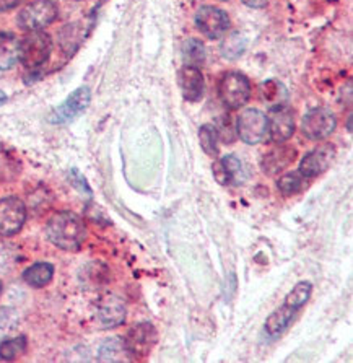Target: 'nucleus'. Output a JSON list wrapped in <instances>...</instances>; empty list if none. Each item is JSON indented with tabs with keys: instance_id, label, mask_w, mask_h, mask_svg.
I'll use <instances>...</instances> for the list:
<instances>
[{
	"instance_id": "1",
	"label": "nucleus",
	"mask_w": 353,
	"mask_h": 363,
	"mask_svg": "<svg viewBox=\"0 0 353 363\" xmlns=\"http://www.w3.org/2000/svg\"><path fill=\"white\" fill-rule=\"evenodd\" d=\"M46 233L49 241L64 251H77L86 238L84 220L70 211L54 213L47 222Z\"/></svg>"
},
{
	"instance_id": "2",
	"label": "nucleus",
	"mask_w": 353,
	"mask_h": 363,
	"mask_svg": "<svg viewBox=\"0 0 353 363\" xmlns=\"http://www.w3.org/2000/svg\"><path fill=\"white\" fill-rule=\"evenodd\" d=\"M52 51V40L47 33L30 31L23 40L20 41L18 59L26 69L35 70L47 62Z\"/></svg>"
},
{
	"instance_id": "3",
	"label": "nucleus",
	"mask_w": 353,
	"mask_h": 363,
	"mask_svg": "<svg viewBox=\"0 0 353 363\" xmlns=\"http://www.w3.org/2000/svg\"><path fill=\"white\" fill-rule=\"evenodd\" d=\"M220 100L228 109H240L250 101L251 84L246 75L240 72H228L222 77L218 85Z\"/></svg>"
},
{
	"instance_id": "4",
	"label": "nucleus",
	"mask_w": 353,
	"mask_h": 363,
	"mask_svg": "<svg viewBox=\"0 0 353 363\" xmlns=\"http://www.w3.org/2000/svg\"><path fill=\"white\" fill-rule=\"evenodd\" d=\"M57 5L52 0H35L21 10L18 26L25 31H41L57 18Z\"/></svg>"
},
{
	"instance_id": "5",
	"label": "nucleus",
	"mask_w": 353,
	"mask_h": 363,
	"mask_svg": "<svg viewBox=\"0 0 353 363\" xmlns=\"http://www.w3.org/2000/svg\"><path fill=\"white\" fill-rule=\"evenodd\" d=\"M337 128L335 114L327 108H313L305 114L301 123L303 135L310 140H324Z\"/></svg>"
},
{
	"instance_id": "6",
	"label": "nucleus",
	"mask_w": 353,
	"mask_h": 363,
	"mask_svg": "<svg viewBox=\"0 0 353 363\" xmlns=\"http://www.w3.org/2000/svg\"><path fill=\"white\" fill-rule=\"evenodd\" d=\"M238 137L247 145H257L267 137V116L259 109H246L236 123Z\"/></svg>"
},
{
	"instance_id": "7",
	"label": "nucleus",
	"mask_w": 353,
	"mask_h": 363,
	"mask_svg": "<svg viewBox=\"0 0 353 363\" xmlns=\"http://www.w3.org/2000/svg\"><path fill=\"white\" fill-rule=\"evenodd\" d=\"M90 101H91L90 88L88 86L77 88L67 100H65L62 104H59L57 108L52 109L47 121L51 124H69L77 116H80V114L85 111Z\"/></svg>"
},
{
	"instance_id": "8",
	"label": "nucleus",
	"mask_w": 353,
	"mask_h": 363,
	"mask_svg": "<svg viewBox=\"0 0 353 363\" xmlns=\"http://www.w3.org/2000/svg\"><path fill=\"white\" fill-rule=\"evenodd\" d=\"M295 132V113L286 104L270 108L267 118V134L274 144H284Z\"/></svg>"
},
{
	"instance_id": "9",
	"label": "nucleus",
	"mask_w": 353,
	"mask_h": 363,
	"mask_svg": "<svg viewBox=\"0 0 353 363\" xmlns=\"http://www.w3.org/2000/svg\"><path fill=\"white\" fill-rule=\"evenodd\" d=\"M26 220V207L15 196L0 201V236H12L23 228Z\"/></svg>"
},
{
	"instance_id": "10",
	"label": "nucleus",
	"mask_w": 353,
	"mask_h": 363,
	"mask_svg": "<svg viewBox=\"0 0 353 363\" xmlns=\"http://www.w3.org/2000/svg\"><path fill=\"white\" fill-rule=\"evenodd\" d=\"M196 26L208 40H218L228 31L230 18L223 10L212 7V5H206V7L197 10Z\"/></svg>"
},
{
	"instance_id": "11",
	"label": "nucleus",
	"mask_w": 353,
	"mask_h": 363,
	"mask_svg": "<svg viewBox=\"0 0 353 363\" xmlns=\"http://www.w3.org/2000/svg\"><path fill=\"white\" fill-rule=\"evenodd\" d=\"M125 347H128L132 359H143L150 354L153 345L157 342V331L150 323L135 324L128 333L124 339Z\"/></svg>"
},
{
	"instance_id": "12",
	"label": "nucleus",
	"mask_w": 353,
	"mask_h": 363,
	"mask_svg": "<svg viewBox=\"0 0 353 363\" xmlns=\"http://www.w3.org/2000/svg\"><path fill=\"white\" fill-rule=\"evenodd\" d=\"M335 157V147L330 144H323L314 148L310 153L303 157L300 163V173L305 178H316V176L323 174L334 162Z\"/></svg>"
},
{
	"instance_id": "13",
	"label": "nucleus",
	"mask_w": 353,
	"mask_h": 363,
	"mask_svg": "<svg viewBox=\"0 0 353 363\" xmlns=\"http://www.w3.org/2000/svg\"><path fill=\"white\" fill-rule=\"evenodd\" d=\"M96 318L103 328H118L125 321V305L119 296L108 295L99 300Z\"/></svg>"
},
{
	"instance_id": "14",
	"label": "nucleus",
	"mask_w": 353,
	"mask_h": 363,
	"mask_svg": "<svg viewBox=\"0 0 353 363\" xmlns=\"http://www.w3.org/2000/svg\"><path fill=\"white\" fill-rule=\"evenodd\" d=\"M295 158H296V150L293 147L279 144V147L272 148V150L264 155L261 162V168L262 172L269 176L279 174L280 172H284L285 168H288L290 164L295 162Z\"/></svg>"
},
{
	"instance_id": "15",
	"label": "nucleus",
	"mask_w": 353,
	"mask_h": 363,
	"mask_svg": "<svg viewBox=\"0 0 353 363\" xmlns=\"http://www.w3.org/2000/svg\"><path fill=\"white\" fill-rule=\"evenodd\" d=\"M179 86L186 101H198L203 95V75L198 67L184 65L179 72Z\"/></svg>"
},
{
	"instance_id": "16",
	"label": "nucleus",
	"mask_w": 353,
	"mask_h": 363,
	"mask_svg": "<svg viewBox=\"0 0 353 363\" xmlns=\"http://www.w3.org/2000/svg\"><path fill=\"white\" fill-rule=\"evenodd\" d=\"M130 359L132 357L128 347H125L124 339L121 337H111L104 340L98 350L99 362H128Z\"/></svg>"
},
{
	"instance_id": "17",
	"label": "nucleus",
	"mask_w": 353,
	"mask_h": 363,
	"mask_svg": "<svg viewBox=\"0 0 353 363\" xmlns=\"http://www.w3.org/2000/svg\"><path fill=\"white\" fill-rule=\"evenodd\" d=\"M298 310L296 308H293L288 303H284L280 308H277L272 315H270L267 318L266 321V331L270 334V335H279L282 334L286 328H288V324L291 323V320H293L295 313Z\"/></svg>"
},
{
	"instance_id": "18",
	"label": "nucleus",
	"mask_w": 353,
	"mask_h": 363,
	"mask_svg": "<svg viewBox=\"0 0 353 363\" xmlns=\"http://www.w3.org/2000/svg\"><path fill=\"white\" fill-rule=\"evenodd\" d=\"M20 41L12 33H0V70H9L18 60Z\"/></svg>"
},
{
	"instance_id": "19",
	"label": "nucleus",
	"mask_w": 353,
	"mask_h": 363,
	"mask_svg": "<svg viewBox=\"0 0 353 363\" xmlns=\"http://www.w3.org/2000/svg\"><path fill=\"white\" fill-rule=\"evenodd\" d=\"M54 266L49 262H36L23 272V280L31 287L41 289L52 280Z\"/></svg>"
},
{
	"instance_id": "20",
	"label": "nucleus",
	"mask_w": 353,
	"mask_h": 363,
	"mask_svg": "<svg viewBox=\"0 0 353 363\" xmlns=\"http://www.w3.org/2000/svg\"><path fill=\"white\" fill-rule=\"evenodd\" d=\"M84 33H82V26L79 23H72L64 26L59 33V43L60 48L65 54H74L79 49Z\"/></svg>"
},
{
	"instance_id": "21",
	"label": "nucleus",
	"mask_w": 353,
	"mask_h": 363,
	"mask_svg": "<svg viewBox=\"0 0 353 363\" xmlns=\"http://www.w3.org/2000/svg\"><path fill=\"white\" fill-rule=\"evenodd\" d=\"M183 60L184 65H191V67H201L206 62V46L202 41L189 38L183 44Z\"/></svg>"
},
{
	"instance_id": "22",
	"label": "nucleus",
	"mask_w": 353,
	"mask_h": 363,
	"mask_svg": "<svg viewBox=\"0 0 353 363\" xmlns=\"http://www.w3.org/2000/svg\"><path fill=\"white\" fill-rule=\"evenodd\" d=\"M198 140H201L202 150L208 157L215 158L218 155V129L212 124H203L198 130Z\"/></svg>"
},
{
	"instance_id": "23",
	"label": "nucleus",
	"mask_w": 353,
	"mask_h": 363,
	"mask_svg": "<svg viewBox=\"0 0 353 363\" xmlns=\"http://www.w3.org/2000/svg\"><path fill=\"white\" fill-rule=\"evenodd\" d=\"M26 350V337L20 335V337H12L0 342V360L10 362L18 359L20 355H23Z\"/></svg>"
},
{
	"instance_id": "24",
	"label": "nucleus",
	"mask_w": 353,
	"mask_h": 363,
	"mask_svg": "<svg viewBox=\"0 0 353 363\" xmlns=\"http://www.w3.org/2000/svg\"><path fill=\"white\" fill-rule=\"evenodd\" d=\"M262 100L270 104V108L277 106V104H285L286 101V90L282 84L277 80H269L261 86Z\"/></svg>"
},
{
	"instance_id": "25",
	"label": "nucleus",
	"mask_w": 353,
	"mask_h": 363,
	"mask_svg": "<svg viewBox=\"0 0 353 363\" xmlns=\"http://www.w3.org/2000/svg\"><path fill=\"white\" fill-rule=\"evenodd\" d=\"M303 186H305V176L300 172L286 173L284 176H280V179L277 181V188L284 196L298 194V192L303 189Z\"/></svg>"
},
{
	"instance_id": "26",
	"label": "nucleus",
	"mask_w": 353,
	"mask_h": 363,
	"mask_svg": "<svg viewBox=\"0 0 353 363\" xmlns=\"http://www.w3.org/2000/svg\"><path fill=\"white\" fill-rule=\"evenodd\" d=\"M20 326V316L13 308H0V339H7Z\"/></svg>"
},
{
	"instance_id": "27",
	"label": "nucleus",
	"mask_w": 353,
	"mask_h": 363,
	"mask_svg": "<svg viewBox=\"0 0 353 363\" xmlns=\"http://www.w3.org/2000/svg\"><path fill=\"white\" fill-rule=\"evenodd\" d=\"M311 290H313L311 282H306V280H303V282H298L293 287V290H291L290 294L286 295L285 303H288L293 308H296V310H300V308L305 306L306 301L310 300Z\"/></svg>"
},
{
	"instance_id": "28",
	"label": "nucleus",
	"mask_w": 353,
	"mask_h": 363,
	"mask_svg": "<svg viewBox=\"0 0 353 363\" xmlns=\"http://www.w3.org/2000/svg\"><path fill=\"white\" fill-rule=\"evenodd\" d=\"M246 51V40L238 33L226 38L222 44V54L225 59L235 60L242 56V52Z\"/></svg>"
},
{
	"instance_id": "29",
	"label": "nucleus",
	"mask_w": 353,
	"mask_h": 363,
	"mask_svg": "<svg viewBox=\"0 0 353 363\" xmlns=\"http://www.w3.org/2000/svg\"><path fill=\"white\" fill-rule=\"evenodd\" d=\"M220 162H222L223 168L226 169V173H228L230 183L242 184V181H245V169H242V163L238 158L235 155H226L223 158H220Z\"/></svg>"
},
{
	"instance_id": "30",
	"label": "nucleus",
	"mask_w": 353,
	"mask_h": 363,
	"mask_svg": "<svg viewBox=\"0 0 353 363\" xmlns=\"http://www.w3.org/2000/svg\"><path fill=\"white\" fill-rule=\"evenodd\" d=\"M70 179H72V183H74L75 188L80 192H86L88 197L91 196V189H90V186L86 184V179L79 172H77V169H72L70 172Z\"/></svg>"
},
{
	"instance_id": "31",
	"label": "nucleus",
	"mask_w": 353,
	"mask_h": 363,
	"mask_svg": "<svg viewBox=\"0 0 353 363\" xmlns=\"http://www.w3.org/2000/svg\"><path fill=\"white\" fill-rule=\"evenodd\" d=\"M212 169H213V178L217 179V183H220L222 186L231 184V183H230V178H228V173H226V169L223 168L222 162H220V160L215 162Z\"/></svg>"
},
{
	"instance_id": "32",
	"label": "nucleus",
	"mask_w": 353,
	"mask_h": 363,
	"mask_svg": "<svg viewBox=\"0 0 353 363\" xmlns=\"http://www.w3.org/2000/svg\"><path fill=\"white\" fill-rule=\"evenodd\" d=\"M25 0H0V12H9V10L16 9Z\"/></svg>"
},
{
	"instance_id": "33",
	"label": "nucleus",
	"mask_w": 353,
	"mask_h": 363,
	"mask_svg": "<svg viewBox=\"0 0 353 363\" xmlns=\"http://www.w3.org/2000/svg\"><path fill=\"white\" fill-rule=\"evenodd\" d=\"M241 2L251 9H262V7H266L269 0H241Z\"/></svg>"
},
{
	"instance_id": "34",
	"label": "nucleus",
	"mask_w": 353,
	"mask_h": 363,
	"mask_svg": "<svg viewBox=\"0 0 353 363\" xmlns=\"http://www.w3.org/2000/svg\"><path fill=\"white\" fill-rule=\"evenodd\" d=\"M5 100H7V95L4 91H0V103H4Z\"/></svg>"
},
{
	"instance_id": "35",
	"label": "nucleus",
	"mask_w": 353,
	"mask_h": 363,
	"mask_svg": "<svg viewBox=\"0 0 353 363\" xmlns=\"http://www.w3.org/2000/svg\"><path fill=\"white\" fill-rule=\"evenodd\" d=\"M0 294H2V282H0Z\"/></svg>"
},
{
	"instance_id": "36",
	"label": "nucleus",
	"mask_w": 353,
	"mask_h": 363,
	"mask_svg": "<svg viewBox=\"0 0 353 363\" xmlns=\"http://www.w3.org/2000/svg\"><path fill=\"white\" fill-rule=\"evenodd\" d=\"M222 2H226V0H222Z\"/></svg>"
}]
</instances>
